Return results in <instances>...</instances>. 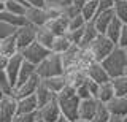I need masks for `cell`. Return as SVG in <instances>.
I'll return each mask as SVG.
<instances>
[{
    "mask_svg": "<svg viewBox=\"0 0 127 122\" xmlns=\"http://www.w3.org/2000/svg\"><path fill=\"white\" fill-rule=\"evenodd\" d=\"M56 100H57L59 109H61V114L64 117H67L68 121H76L78 119V108H79V97L76 95V90L73 87H68L67 86L64 90L56 95Z\"/></svg>",
    "mask_w": 127,
    "mask_h": 122,
    "instance_id": "6da1fadb",
    "label": "cell"
},
{
    "mask_svg": "<svg viewBox=\"0 0 127 122\" xmlns=\"http://www.w3.org/2000/svg\"><path fill=\"white\" fill-rule=\"evenodd\" d=\"M100 64H102L103 68H105V72L108 73L110 79L118 78V76H121V74H126V70H127L126 51L122 48H119V46H116Z\"/></svg>",
    "mask_w": 127,
    "mask_h": 122,
    "instance_id": "7a4b0ae2",
    "label": "cell"
},
{
    "mask_svg": "<svg viewBox=\"0 0 127 122\" xmlns=\"http://www.w3.org/2000/svg\"><path fill=\"white\" fill-rule=\"evenodd\" d=\"M64 72H65V68H64V64H62V57L54 52H49L37 65V74L40 79L61 76V74H64Z\"/></svg>",
    "mask_w": 127,
    "mask_h": 122,
    "instance_id": "3957f363",
    "label": "cell"
},
{
    "mask_svg": "<svg viewBox=\"0 0 127 122\" xmlns=\"http://www.w3.org/2000/svg\"><path fill=\"white\" fill-rule=\"evenodd\" d=\"M114 48H116V45H114V43L111 41L106 35H102V33H98L97 38H95V40L87 46V49L92 52L95 62H102Z\"/></svg>",
    "mask_w": 127,
    "mask_h": 122,
    "instance_id": "277c9868",
    "label": "cell"
},
{
    "mask_svg": "<svg viewBox=\"0 0 127 122\" xmlns=\"http://www.w3.org/2000/svg\"><path fill=\"white\" fill-rule=\"evenodd\" d=\"M19 52H21V56H22V59L26 62H30V64H33V65H38L51 51L46 49L45 46H41L40 43L33 41V43H30L29 46H26L22 51H19Z\"/></svg>",
    "mask_w": 127,
    "mask_h": 122,
    "instance_id": "5b68a950",
    "label": "cell"
},
{
    "mask_svg": "<svg viewBox=\"0 0 127 122\" xmlns=\"http://www.w3.org/2000/svg\"><path fill=\"white\" fill-rule=\"evenodd\" d=\"M18 114V100L13 95L0 98V122H11Z\"/></svg>",
    "mask_w": 127,
    "mask_h": 122,
    "instance_id": "8992f818",
    "label": "cell"
},
{
    "mask_svg": "<svg viewBox=\"0 0 127 122\" xmlns=\"http://www.w3.org/2000/svg\"><path fill=\"white\" fill-rule=\"evenodd\" d=\"M35 35H37V27H33L30 24H24L21 27H18L14 32V40H16V45H18V49L22 51L26 46L33 43Z\"/></svg>",
    "mask_w": 127,
    "mask_h": 122,
    "instance_id": "52a82bcc",
    "label": "cell"
},
{
    "mask_svg": "<svg viewBox=\"0 0 127 122\" xmlns=\"http://www.w3.org/2000/svg\"><path fill=\"white\" fill-rule=\"evenodd\" d=\"M24 18H26V22L33 27H43L46 25L48 22V14L45 6H29L24 13Z\"/></svg>",
    "mask_w": 127,
    "mask_h": 122,
    "instance_id": "ba28073f",
    "label": "cell"
},
{
    "mask_svg": "<svg viewBox=\"0 0 127 122\" xmlns=\"http://www.w3.org/2000/svg\"><path fill=\"white\" fill-rule=\"evenodd\" d=\"M40 84V78L38 74H35L33 78H30V79L21 82V84H16L13 87V97L16 100H19V98H24V97H29V95H33L35 90H37Z\"/></svg>",
    "mask_w": 127,
    "mask_h": 122,
    "instance_id": "9c48e42d",
    "label": "cell"
},
{
    "mask_svg": "<svg viewBox=\"0 0 127 122\" xmlns=\"http://www.w3.org/2000/svg\"><path fill=\"white\" fill-rule=\"evenodd\" d=\"M38 119L41 122H56L61 116V109H59V105H57V100H51L49 103L43 105L38 108Z\"/></svg>",
    "mask_w": 127,
    "mask_h": 122,
    "instance_id": "30bf717a",
    "label": "cell"
},
{
    "mask_svg": "<svg viewBox=\"0 0 127 122\" xmlns=\"http://www.w3.org/2000/svg\"><path fill=\"white\" fill-rule=\"evenodd\" d=\"M84 73H86V78H87V79L97 82V84H103V82H108L110 81L108 73L105 72V68L102 67L100 62H92L89 67H86Z\"/></svg>",
    "mask_w": 127,
    "mask_h": 122,
    "instance_id": "8fae6325",
    "label": "cell"
},
{
    "mask_svg": "<svg viewBox=\"0 0 127 122\" xmlns=\"http://www.w3.org/2000/svg\"><path fill=\"white\" fill-rule=\"evenodd\" d=\"M64 78H65L67 86H68V87H73V89L79 87V86H81L83 82L87 79V78H86V73H84V70L76 68V67L65 70V72H64Z\"/></svg>",
    "mask_w": 127,
    "mask_h": 122,
    "instance_id": "7c38bea8",
    "label": "cell"
},
{
    "mask_svg": "<svg viewBox=\"0 0 127 122\" xmlns=\"http://www.w3.org/2000/svg\"><path fill=\"white\" fill-rule=\"evenodd\" d=\"M113 18H114V11H113V10H108V11H100V13H97V14H95V18H94L91 22L94 24L95 30H97L98 33L105 35V32H106V27L110 25V22L113 21Z\"/></svg>",
    "mask_w": 127,
    "mask_h": 122,
    "instance_id": "4fadbf2b",
    "label": "cell"
},
{
    "mask_svg": "<svg viewBox=\"0 0 127 122\" xmlns=\"http://www.w3.org/2000/svg\"><path fill=\"white\" fill-rule=\"evenodd\" d=\"M22 56L21 52L14 54V56H11L10 59H8L6 62V68H5V73L6 76L10 78V81L13 82V86L16 84V79H18V74H19V68H21V64H22Z\"/></svg>",
    "mask_w": 127,
    "mask_h": 122,
    "instance_id": "5bb4252c",
    "label": "cell"
},
{
    "mask_svg": "<svg viewBox=\"0 0 127 122\" xmlns=\"http://www.w3.org/2000/svg\"><path fill=\"white\" fill-rule=\"evenodd\" d=\"M106 108L111 116L124 117L127 116V95L126 97H114L113 100H110L106 103Z\"/></svg>",
    "mask_w": 127,
    "mask_h": 122,
    "instance_id": "9a60e30c",
    "label": "cell"
},
{
    "mask_svg": "<svg viewBox=\"0 0 127 122\" xmlns=\"http://www.w3.org/2000/svg\"><path fill=\"white\" fill-rule=\"evenodd\" d=\"M95 109H97V100L95 98H86V100L79 101V108H78V119H86V121H92Z\"/></svg>",
    "mask_w": 127,
    "mask_h": 122,
    "instance_id": "2e32d148",
    "label": "cell"
},
{
    "mask_svg": "<svg viewBox=\"0 0 127 122\" xmlns=\"http://www.w3.org/2000/svg\"><path fill=\"white\" fill-rule=\"evenodd\" d=\"M45 27H46V29H49L56 37H57V35H65L67 30H68V19L64 18L62 14H61V16H57V18L48 19V22H46Z\"/></svg>",
    "mask_w": 127,
    "mask_h": 122,
    "instance_id": "e0dca14e",
    "label": "cell"
},
{
    "mask_svg": "<svg viewBox=\"0 0 127 122\" xmlns=\"http://www.w3.org/2000/svg\"><path fill=\"white\" fill-rule=\"evenodd\" d=\"M41 84L45 86L49 92H53L54 95H57L61 90H64L67 87L64 74H61V76H53V78H45V79H41Z\"/></svg>",
    "mask_w": 127,
    "mask_h": 122,
    "instance_id": "ac0fdd59",
    "label": "cell"
},
{
    "mask_svg": "<svg viewBox=\"0 0 127 122\" xmlns=\"http://www.w3.org/2000/svg\"><path fill=\"white\" fill-rule=\"evenodd\" d=\"M38 103L35 95H29L18 100V114H27V113H37Z\"/></svg>",
    "mask_w": 127,
    "mask_h": 122,
    "instance_id": "d6986e66",
    "label": "cell"
},
{
    "mask_svg": "<svg viewBox=\"0 0 127 122\" xmlns=\"http://www.w3.org/2000/svg\"><path fill=\"white\" fill-rule=\"evenodd\" d=\"M114 98V90L113 86H111V79L108 82H103V84H98V90H97V95H95V100L98 103L106 105L110 100Z\"/></svg>",
    "mask_w": 127,
    "mask_h": 122,
    "instance_id": "ffe728a7",
    "label": "cell"
},
{
    "mask_svg": "<svg viewBox=\"0 0 127 122\" xmlns=\"http://www.w3.org/2000/svg\"><path fill=\"white\" fill-rule=\"evenodd\" d=\"M54 37H56V35L51 32L49 29H46V27L43 25V27H38V29H37L35 41L40 43L41 46H45L46 49H49V51H51V45H53V41H54Z\"/></svg>",
    "mask_w": 127,
    "mask_h": 122,
    "instance_id": "44dd1931",
    "label": "cell"
},
{
    "mask_svg": "<svg viewBox=\"0 0 127 122\" xmlns=\"http://www.w3.org/2000/svg\"><path fill=\"white\" fill-rule=\"evenodd\" d=\"M18 52H19V49H18V45H16L14 35L0 40V54H2V56L10 59L11 56H14V54H18Z\"/></svg>",
    "mask_w": 127,
    "mask_h": 122,
    "instance_id": "7402d4cb",
    "label": "cell"
},
{
    "mask_svg": "<svg viewBox=\"0 0 127 122\" xmlns=\"http://www.w3.org/2000/svg\"><path fill=\"white\" fill-rule=\"evenodd\" d=\"M78 52H79V46L76 45H71L68 51H65V52L62 54V64H64V68L68 70V68H73V67H76V60H78ZM78 68V67H76Z\"/></svg>",
    "mask_w": 127,
    "mask_h": 122,
    "instance_id": "603a6c76",
    "label": "cell"
},
{
    "mask_svg": "<svg viewBox=\"0 0 127 122\" xmlns=\"http://www.w3.org/2000/svg\"><path fill=\"white\" fill-rule=\"evenodd\" d=\"M37 74V65L30 64V62H26L22 60L21 64V68H19V74H18V79H16V84H21V82L30 79ZM14 84V86H16Z\"/></svg>",
    "mask_w": 127,
    "mask_h": 122,
    "instance_id": "cb8c5ba5",
    "label": "cell"
},
{
    "mask_svg": "<svg viewBox=\"0 0 127 122\" xmlns=\"http://www.w3.org/2000/svg\"><path fill=\"white\" fill-rule=\"evenodd\" d=\"M98 32L95 30V27L92 22H86L84 27H83V37H81V43H79V48H87V46L92 43L95 38H97Z\"/></svg>",
    "mask_w": 127,
    "mask_h": 122,
    "instance_id": "d4e9b609",
    "label": "cell"
},
{
    "mask_svg": "<svg viewBox=\"0 0 127 122\" xmlns=\"http://www.w3.org/2000/svg\"><path fill=\"white\" fill-rule=\"evenodd\" d=\"M70 46H71V43L67 38V35H57V37H54V41L51 45V52L62 56L65 51L70 49Z\"/></svg>",
    "mask_w": 127,
    "mask_h": 122,
    "instance_id": "484cf974",
    "label": "cell"
},
{
    "mask_svg": "<svg viewBox=\"0 0 127 122\" xmlns=\"http://www.w3.org/2000/svg\"><path fill=\"white\" fill-rule=\"evenodd\" d=\"M33 95H35V98H37L38 108H40V106H43V105H46V103H49L51 100H54V98H56L54 94L49 92V90L41 84V79H40V84H38V87H37V90H35Z\"/></svg>",
    "mask_w": 127,
    "mask_h": 122,
    "instance_id": "4316f807",
    "label": "cell"
},
{
    "mask_svg": "<svg viewBox=\"0 0 127 122\" xmlns=\"http://www.w3.org/2000/svg\"><path fill=\"white\" fill-rule=\"evenodd\" d=\"M122 22L119 21V19L114 16L113 18V21L110 22V25L106 27V32H105V35L110 38L111 41L114 43V45H118V40H119V35H121V30H122Z\"/></svg>",
    "mask_w": 127,
    "mask_h": 122,
    "instance_id": "83f0119b",
    "label": "cell"
},
{
    "mask_svg": "<svg viewBox=\"0 0 127 122\" xmlns=\"http://www.w3.org/2000/svg\"><path fill=\"white\" fill-rule=\"evenodd\" d=\"M111 86L114 90V97H126L127 95V73L111 79Z\"/></svg>",
    "mask_w": 127,
    "mask_h": 122,
    "instance_id": "f1b7e54d",
    "label": "cell"
},
{
    "mask_svg": "<svg viewBox=\"0 0 127 122\" xmlns=\"http://www.w3.org/2000/svg\"><path fill=\"white\" fill-rule=\"evenodd\" d=\"M79 14L84 18L86 22L92 21L97 14V0H86L84 5L79 8Z\"/></svg>",
    "mask_w": 127,
    "mask_h": 122,
    "instance_id": "f546056e",
    "label": "cell"
},
{
    "mask_svg": "<svg viewBox=\"0 0 127 122\" xmlns=\"http://www.w3.org/2000/svg\"><path fill=\"white\" fill-rule=\"evenodd\" d=\"M29 6L22 2V0H5V10L8 13H13V14H18V16H24L26 10Z\"/></svg>",
    "mask_w": 127,
    "mask_h": 122,
    "instance_id": "4dcf8cb0",
    "label": "cell"
},
{
    "mask_svg": "<svg viewBox=\"0 0 127 122\" xmlns=\"http://www.w3.org/2000/svg\"><path fill=\"white\" fill-rule=\"evenodd\" d=\"M92 62H95V59L92 56L87 48H79V52H78V60H76V67L81 70H86V67H89Z\"/></svg>",
    "mask_w": 127,
    "mask_h": 122,
    "instance_id": "1f68e13d",
    "label": "cell"
},
{
    "mask_svg": "<svg viewBox=\"0 0 127 122\" xmlns=\"http://www.w3.org/2000/svg\"><path fill=\"white\" fill-rule=\"evenodd\" d=\"M0 19H2V21H5L6 24L16 27V29H18V27H21V25H24V24H27V22H26V18H24V16H18V14L8 13L6 10L0 13Z\"/></svg>",
    "mask_w": 127,
    "mask_h": 122,
    "instance_id": "d6a6232c",
    "label": "cell"
},
{
    "mask_svg": "<svg viewBox=\"0 0 127 122\" xmlns=\"http://www.w3.org/2000/svg\"><path fill=\"white\" fill-rule=\"evenodd\" d=\"M114 16H116L122 24H127V0H116L113 6Z\"/></svg>",
    "mask_w": 127,
    "mask_h": 122,
    "instance_id": "836d02e7",
    "label": "cell"
},
{
    "mask_svg": "<svg viewBox=\"0 0 127 122\" xmlns=\"http://www.w3.org/2000/svg\"><path fill=\"white\" fill-rule=\"evenodd\" d=\"M110 117H111V114L108 111V108H106V105L97 101V109H95V114L91 122H108Z\"/></svg>",
    "mask_w": 127,
    "mask_h": 122,
    "instance_id": "e575fe53",
    "label": "cell"
},
{
    "mask_svg": "<svg viewBox=\"0 0 127 122\" xmlns=\"http://www.w3.org/2000/svg\"><path fill=\"white\" fill-rule=\"evenodd\" d=\"M13 82L10 81V78L6 76L5 72H0V90L3 95H13Z\"/></svg>",
    "mask_w": 127,
    "mask_h": 122,
    "instance_id": "d590c367",
    "label": "cell"
},
{
    "mask_svg": "<svg viewBox=\"0 0 127 122\" xmlns=\"http://www.w3.org/2000/svg\"><path fill=\"white\" fill-rule=\"evenodd\" d=\"M14 32H16V27L6 24L5 21H2V19H0V40H3V38H8V37H11V35H14Z\"/></svg>",
    "mask_w": 127,
    "mask_h": 122,
    "instance_id": "8d00e7d4",
    "label": "cell"
},
{
    "mask_svg": "<svg viewBox=\"0 0 127 122\" xmlns=\"http://www.w3.org/2000/svg\"><path fill=\"white\" fill-rule=\"evenodd\" d=\"M86 24V21H84V18L81 16V14H78V16H75V18H71L68 19V30H78V29H83ZM67 30V32H68Z\"/></svg>",
    "mask_w": 127,
    "mask_h": 122,
    "instance_id": "74e56055",
    "label": "cell"
},
{
    "mask_svg": "<svg viewBox=\"0 0 127 122\" xmlns=\"http://www.w3.org/2000/svg\"><path fill=\"white\" fill-rule=\"evenodd\" d=\"M45 2V8H54V10H62L64 6L71 5L70 0H43Z\"/></svg>",
    "mask_w": 127,
    "mask_h": 122,
    "instance_id": "f35d334b",
    "label": "cell"
},
{
    "mask_svg": "<svg viewBox=\"0 0 127 122\" xmlns=\"http://www.w3.org/2000/svg\"><path fill=\"white\" fill-rule=\"evenodd\" d=\"M38 113H27V114H16V117L11 122H37Z\"/></svg>",
    "mask_w": 127,
    "mask_h": 122,
    "instance_id": "ab89813d",
    "label": "cell"
},
{
    "mask_svg": "<svg viewBox=\"0 0 127 122\" xmlns=\"http://www.w3.org/2000/svg\"><path fill=\"white\" fill-rule=\"evenodd\" d=\"M61 14L67 19H71V18H75V16L79 14V8H76L75 5H67L61 10Z\"/></svg>",
    "mask_w": 127,
    "mask_h": 122,
    "instance_id": "60d3db41",
    "label": "cell"
},
{
    "mask_svg": "<svg viewBox=\"0 0 127 122\" xmlns=\"http://www.w3.org/2000/svg\"><path fill=\"white\" fill-rule=\"evenodd\" d=\"M76 90V95L79 97V100H86V98H92V95H91V92H89V87H87V82L84 81L79 87L75 89Z\"/></svg>",
    "mask_w": 127,
    "mask_h": 122,
    "instance_id": "b9f144b4",
    "label": "cell"
},
{
    "mask_svg": "<svg viewBox=\"0 0 127 122\" xmlns=\"http://www.w3.org/2000/svg\"><path fill=\"white\" fill-rule=\"evenodd\" d=\"M114 2H116V0H97V13H100V11L113 10Z\"/></svg>",
    "mask_w": 127,
    "mask_h": 122,
    "instance_id": "7bdbcfd3",
    "label": "cell"
},
{
    "mask_svg": "<svg viewBox=\"0 0 127 122\" xmlns=\"http://www.w3.org/2000/svg\"><path fill=\"white\" fill-rule=\"evenodd\" d=\"M119 48H127V24L122 25V30H121V35H119V40H118V45Z\"/></svg>",
    "mask_w": 127,
    "mask_h": 122,
    "instance_id": "ee69618b",
    "label": "cell"
},
{
    "mask_svg": "<svg viewBox=\"0 0 127 122\" xmlns=\"http://www.w3.org/2000/svg\"><path fill=\"white\" fill-rule=\"evenodd\" d=\"M27 6H45V2L43 0H22Z\"/></svg>",
    "mask_w": 127,
    "mask_h": 122,
    "instance_id": "f6af8a7d",
    "label": "cell"
},
{
    "mask_svg": "<svg viewBox=\"0 0 127 122\" xmlns=\"http://www.w3.org/2000/svg\"><path fill=\"white\" fill-rule=\"evenodd\" d=\"M6 62H8V57H5V56H2V54H0V72H5Z\"/></svg>",
    "mask_w": 127,
    "mask_h": 122,
    "instance_id": "bcb514c9",
    "label": "cell"
},
{
    "mask_svg": "<svg viewBox=\"0 0 127 122\" xmlns=\"http://www.w3.org/2000/svg\"><path fill=\"white\" fill-rule=\"evenodd\" d=\"M84 2H86V0H70V3H71V5H75L76 8H81V6L84 5Z\"/></svg>",
    "mask_w": 127,
    "mask_h": 122,
    "instance_id": "7dc6e473",
    "label": "cell"
},
{
    "mask_svg": "<svg viewBox=\"0 0 127 122\" xmlns=\"http://www.w3.org/2000/svg\"><path fill=\"white\" fill-rule=\"evenodd\" d=\"M108 122H121V117H118V116H111Z\"/></svg>",
    "mask_w": 127,
    "mask_h": 122,
    "instance_id": "c3c4849f",
    "label": "cell"
},
{
    "mask_svg": "<svg viewBox=\"0 0 127 122\" xmlns=\"http://www.w3.org/2000/svg\"><path fill=\"white\" fill-rule=\"evenodd\" d=\"M56 122H71V121H68V119H67V117H64L62 114H61V116H59V119L56 121Z\"/></svg>",
    "mask_w": 127,
    "mask_h": 122,
    "instance_id": "681fc988",
    "label": "cell"
},
{
    "mask_svg": "<svg viewBox=\"0 0 127 122\" xmlns=\"http://www.w3.org/2000/svg\"><path fill=\"white\" fill-rule=\"evenodd\" d=\"M5 11V2H0V13Z\"/></svg>",
    "mask_w": 127,
    "mask_h": 122,
    "instance_id": "f907efd6",
    "label": "cell"
},
{
    "mask_svg": "<svg viewBox=\"0 0 127 122\" xmlns=\"http://www.w3.org/2000/svg\"><path fill=\"white\" fill-rule=\"evenodd\" d=\"M73 122H91V121H86V119H76V121H73Z\"/></svg>",
    "mask_w": 127,
    "mask_h": 122,
    "instance_id": "816d5d0a",
    "label": "cell"
},
{
    "mask_svg": "<svg viewBox=\"0 0 127 122\" xmlns=\"http://www.w3.org/2000/svg\"><path fill=\"white\" fill-rule=\"evenodd\" d=\"M121 122H127V116H124V117H121Z\"/></svg>",
    "mask_w": 127,
    "mask_h": 122,
    "instance_id": "f5cc1de1",
    "label": "cell"
},
{
    "mask_svg": "<svg viewBox=\"0 0 127 122\" xmlns=\"http://www.w3.org/2000/svg\"><path fill=\"white\" fill-rule=\"evenodd\" d=\"M3 97V94H2V90H0V98H2Z\"/></svg>",
    "mask_w": 127,
    "mask_h": 122,
    "instance_id": "db71d44e",
    "label": "cell"
},
{
    "mask_svg": "<svg viewBox=\"0 0 127 122\" xmlns=\"http://www.w3.org/2000/svg\"><path fill=\"white\" fill-rule=\"evenodd\" d=\"M124 51H126V56H127V48H124Z\"/></svg>",
    "mask_w": 127,
    "mask_h": 122,
    "instance_id": "11a10c76",
    "label": "cell"
},
{
    "mask_svg": "<svg viewBox=\"0 0 127 122\" xmlns=\"http://www.w3.org/2000/svg\"><path fill=\"white\" fill-rule=\"evenodd\" d=\"M37 122H41V121H40V119H38V121H37Z\"/></svg>",
    "mask_w": 127,
    "mask_h": 122,
    "instance_id": "9f6ffc18",
    "label": "cell"
},
{
    "mask_svg": "<svg viewBox=\"0 0 127 122\" xmlns=\"http://www.w3.org/2000/svg\"><path fill=\"white\" fill-rule=\"evenodd\" d=\"M126 73H127V70H126Z\"/></svg>",
    "mask_w": 127,
    "mask_h": 122,
    "instance_id": "6f0895ef",
    "label": "cell"
}]
</instances>
